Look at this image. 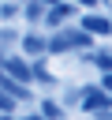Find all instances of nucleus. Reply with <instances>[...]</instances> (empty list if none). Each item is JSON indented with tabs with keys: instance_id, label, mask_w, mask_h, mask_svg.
<instances>
[{
	"instance_id": "15",
	"label": "nucleus",
	"mask_w": 112,
	"mask_h": 120,
	"mask_svg": "<svg viewBox=\"0 0 112 120\" xmlns=\"http://www.w3.org/2000/svg\"><path fill=\"white\" fill-rule=\"evenodd\" d=\"M41 4H45V8H52V4H60V0H41Z\"/></svg>"
},
{
	"instance_id": "3",
	"label": "nucleus",
	"mask_w": 112,
	"mask_h": 120,
	"mask_svg": "<svg viewBox=\"0 0 112 120\" xmlns=\"http://www.w3.org/2000/svg\"><path fill=\"white\" fill-rule=\"evenodd\" d=\"M82 34H112V19L105 15H82Z\"/></svg>"
},
{
	"instance_id": "8",
	"label": "nucleus",
	"mask_w": 112,
	"mask_h": 120,
	"mask_svg": "<svg viewBox=\"0 0 112 120\" xmlns=\"http://www.w3.org/2000/svg\"><path fill=\"white\" fill-rule=\"evenodd\" d=\"M22 15H26V19H30V22H37V19H45V4H41V0H30V4H26V11H22Z\"/></svg>"
},
{
	"instance_id": "1",
	"label": "nucleus",
	"mask_w": 112,
	"mask_h": 120,
	"mask_svg": "<svg viewBox=\"0 0 112 120\" xmlns=\"http://www.w3.org/2000/svg\"><path fill=\"white\" fill-rule=\"evenodd\" d=\"M82 45H93V38L82 34V30H60L45 41V52H71V49H82Z\"/></svg>"
},
{
	"instance_id": "16",
	"label": "nucleus",
	"mask_w": 112,
	"mask_h": 120,
	"mask_svg": "<svg viewBox=\"0 0 112 120\" xmlns=\"http://www.w3.org/2000/svg\"><path fill=\"white\" fill-rule=\"evenodd\" d=\"M26 120H41V116H26Z\"/></svg>"
},
{
	"instance_id": "6",
	"label": "nucleus",
	"mask_w": 112,
	"mask_h": 120,
	"mask_svg": "<svg viewBox=\"0 0 112 120\" xmlns=\"http://www.w3.org/2000/svg\"><path fill=\"white\" fill-rule=\"evenodd\" d=\"M22 49H26V56H45V38L41 34H22Z\"/></svg>"
},
{
	"instance_id": "9",
	"label": "nucleus",
	"mask_w": 112,
	"mask_h": 120,
	"mask_svg": "<svg viewBox=\"0 0 112 120\" xmlns=\"http://www.w3.org/2000/svg\"><path fill=\"white\" fill-rule=\"evenodd\" d=\"M60 116H63V109L56 101H41V120H60Z\"/></svg>"
},
{
	"instance_id": "5",
	"label": "nucleus",
	"mask_w": 112,
	"mask_h": 120,
	"mask_svg": "<svg viewBox=\"0 0 112 120\" xmlns=\"http://www.w3.org/2000/svg\"><path fill=\"white\" fill-rule=\"evenodd\" d=\"M0 71H11V79H15V82H30V64H26V60H19V56L4 60V64H0Z\"/></svg>"
},
{
	"instance_id": "14",
	"label": "nucleus",
	"mask_w": 112,
	"mask_h": 120,
	"mask_svg": "<svg viewBox=\"0 0 112 120\" xmlns=\"http://www.w3.org/2000/svg\"><path fill=\"white\" fill-rule=\"evenodd\" d=\"M78 4H82V8H97L101 0H75V8H78Z\"/></svg>"
},
{
	"instance_id": "11",
	"label": "nucleus",
	"mask_w": 112,
	"mask_h": 120,
	"mask_svg": "<svg viewBox=\"0 0 112 120\" xmlns=\"http://www.w3.org/2000/svg\"><path fill=\"white\" fill-rule=\"evenodd\" d=\"M15 11H19L15 4H0V15H4V19H15Z\"/></svg>"
},
{
	"instance_id": "12",
	"label": "nucleus",
	"mask_w": 112,
	"mask_h": 120,
	"mask_svg": "<svg viewBox=\"0 0 112 120\" xmlns=\"http://www.w3.org/2000/svg\"><path fill=\"white\" fill-rule=\"evenodd\" d=\"M101 90H105V94H108V98H112V71H108V75H105V79H101Z\"/></svg>"
},
{
	"instance_id": "4",
	"label": "nucleus",
	"mask_w": 112,
	"mask_h": 120,
	"mask_svg": "<svg viewBox=\"0 0 112 120\" xmlns=\"http://www.w3.org/2000/svg\"><path fill=\"white\" fill-rule=\"evenodd\" d=\"M75 11H78L75 4H63V0H60V4H52V8H45V22H49V26H60V22H63L67 15H75Z\"/></svg>"
},
{
	"instance_id": "7",
	"label": "nucleus",
	"mask_w": 112,
	"mask_h": 120,
	"mask_svg": "<svg viewBox=\"0 0 112 120\" xmlns=\"http://www.w3.org/2000/svg\"><path fill=\"white\" fill-rule=\"evenodd\" d=\"M30 79H37V82H45V86L56 82V75H52L49 68H41V64H30Z\"/></svg>"
},
{
	"instance_id": "13",
	"label": "nucleus",
	"mask_w": 112,
	"mask_h": 120,
	"mask_svg": "<svg viewBox=\"0 0 112 120\" xmlns=\"http://www.w3.org/2000/svg\"><path fill=\"white\" fill-rule=\"evenodd\" d=\"M7 112H11V98H4V94H0V116H7Z\"/></svg>"
},
{
	"instance_id": "2",
	"label": "nucleus",
	"mask_w": 112,
	"mask_h": 120,
	"mask_svg": "<svg viewBox=\"0 0 112 120\" xmlns=\"http://www.w3.org/2000/svg\"><path fill=\"white\" fill-rule=\"evenodd\" d=\"M108 105H112V98H108L105 90H93V86L82 90V109H86V112H105Z\"/></svg>"
},
{
	"instance_id": "10",
	"label": "nucleus",
	"mask_w": 112,
	"mask_h": 120,
	"mask_svg": "<svg viewBox=\"0 0 112 120\" xmlns=\"http://www.w3.org/2000/svg\"><path fill=\"white\" fill-rule=\"evenodd\" d=\"M90 60H93L97 68H105V75L112 71V52H90Z\"/></svg>"
}]
</instances>
